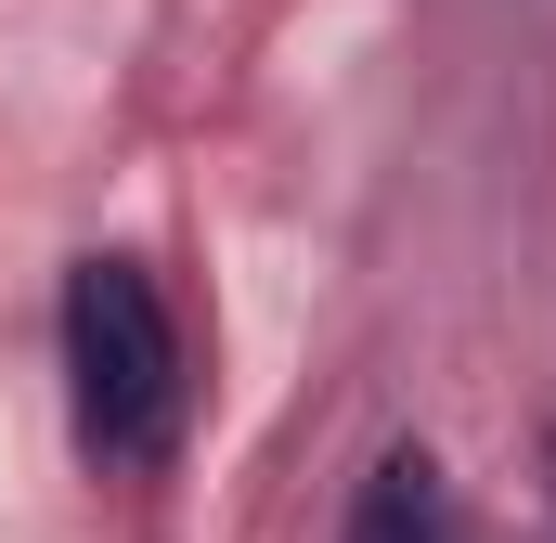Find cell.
<instances>
[{"mask_svg": "<svg viewBox=\"0 0 556 543\" xmlns=\"http://www.w3.org/2000/svg\"><path fill=\"white\" fill-rule=\"evenodd\" d=\"M65 389H78V440L104 466H155L181 440V324L142 260L65 272Z\"/></svg>", "mask_w": 556, "mask_h": 543, "instance_id": "1", "label": "cell"}, {"mask_svg": "<svg viewBox=\"0 0 556 543\" xmlns=\"http://www.w3.org/2000/svg\"><path fill=\"white\" fill-rule=\"evenodd\" d=\"M350 543H466V505H453V479H440V453H376V479H363V505H350Z\"/></svg>", "mask_w": 556, "mask_h": 543, "instance_id": "2", "label": "cell"}]
</instances>
